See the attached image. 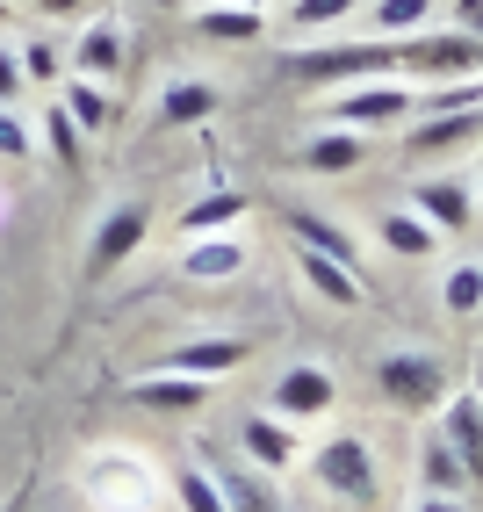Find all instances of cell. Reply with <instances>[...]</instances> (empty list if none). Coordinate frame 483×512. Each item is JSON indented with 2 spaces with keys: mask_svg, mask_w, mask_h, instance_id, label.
<instances>
[{
  "mask_svg": "<svg viewBox=\"0 0 483 512\" xmlns=\"http://www.w3.org/2000/svg\"><path fill=\"white\" fill-rule=\"evenodd\" d=\"M440 311H447V318H476V311H483V260L447 267V282H440Z\"/></svg>",
  "mask_w": 483,
  "mask_h": 512,
  "instance_id": "27",
  "label": "cell"
},
{
  "mask_svg": "<svg viewBox=\"0 0 483 512\" xmlns=\"http://www.w3.org/2000/svg\"><path fill=\"white\" fill-rule=\"evenodd\" d=\"M310 476H318V484H325L332 498H347V505H375V498H383L375 455H368V440H354V433L318 440V455H310Z\"/></svg>",
  "mask_w": 483,
  "mask_h": 512,
  "instance_id": "3",
  "label": "cell"
},
{
  "mask_svg": "<svg viewBox=\"0 0 483 512\" xmlns=\"http://www.w3.org/2000/svg\"><path fill=\"white\" fill-rule=\"evenodd\" d=\"M375 238H383L397 260H433V246H440V231H433L419 210H390L383 224H375Z\"/></svg>",
  "mask_w": 483,
  "mask_h": 512,
  "instance_id": "22",
  "label": "cell"
},
{
  "mask_svg": "<svg viewBox=\"0 0 483 512\" xmlns=\"http://www.w3.org/2000/svg\"><path fill=\"white\" fill-rule=\"evenodd\" d=\"M37 152V130H29L15 109H0V159H29Z\"/></svg>",
  "mask_w": 483,
  "mask_h": 512,
  "instance_id": "32",
  "label": "cell"
},
{
  "mask_svg": "<svg viewBox=\"0 0 483 512\" xmlns=\"http://www.w3.org/2000/svg\"><path fill=\"white\" fill-rule=\"evenodd\" d=\"M202 116H217V87H210V80H174V87L159 94V123L188 130V123H202Z\"/></svg>",
  "mask_w": 483,
  "mask_h": 512,
  "instance_id": "25",
  "label": "cell"
},
{
  "mask_svg": "<svg viewBox=\"0 0 483 512\" xmlns=\"http://www.w3.org/2000/svg\"><path fill=\"white\" fill-rule=\"evenodd\" d=\"M246 210H253V195H238V188H217V195H202V202H188V210H181V231L210 238V231H231V224H246Z\"/></svg>",
  "mask_w": 483,
  "mask_h": 512,
  "instance_id": "20",
  "label": "cell"
},
{
  "mask_svg": "<svg viewBox=\"0 0 483 512\" xmlns=\"http://www.w3.org/2000/svg\"><path fill=\"white\" fill-rule=\"evenodd\" d=\"M476 80L483 73V37L462 29H419V37H397V80Z\"/></svg>",
  "mask_w": 483,
  "mask_h": 512,
  "instance_id": "2",
  "label": "cell"
},
{
  "mask_svg": "<svg viewBox=\"0 0 483 512\" xmlns=\"http://www.w3.org/2000/svg\"><path fill=\"white\" fill-rule=\"evenodd\" d=\"M354 8H361V0H296L289 29H332V22H347Z\"/></svg>",
  "mask_w": 483,
  "mask_h": 512,
  "instance_id": "31",
  "label": "cell"
},
{
  "mask_svg": "<svg viewBox=\"0 0 483 512\" xmlns=\"http://www.w3.org/2000/svg\"><path fill=\"white\" fill-rule=\"evenodd\" d=\"M419 512H462V505H455V498H433V491H426V498H419Z\"/></svg>",
  "mask_w": 483,
  "mask_h": 512,
  "instance_id": "37",
  "label": "cell"
},
{
  "mask_svg": "<svg viewBox=\"0 0 483 512\" xmlns=\"http://www.w3.org/2000/svg\"><path fill=\"white\" fill-rule=\"evenodd\" d=\"M22 58V80H58L65 73V58L51 51V44H29V51H15Z\"/></svg>",
  "mask_w": 483,
  "mask_h": 512,
  "instance_id": "33",
  "label": "cell"
},
{
  "mask_svg": "<svg viewBox=\"0 0 483 512\" xmlns=\"http://www.w3.org/2000/svg\"><path fill=\"white\" fill-rule=\"evenodd\" d=\"M22 87H29V80H22V58H15V51H0V109H8Z\"/></svg>",
  "mask_w": 483,
  "mask_h": 512,
  "instance_id": "34",
  "label": "cell"
},
{
  "mask_svg": "<svg viewBox=\"0 0 483 512\" xmlns=\"http://www.w3.org/2000/svg\"><path fill=\"white\" fill-rule=\"evenodd\" d=\"M174 491H181V505H188V512H224L217 476H210V469H195V462H181V469H174Z\"/></svg>",
  "mask_w": 483,
  "mask_h": 512,
  "instance_id": "30",
  "label": "cell"
},
{
  "mask_svg": "<svg viewBox=\"0 0 483 512\" xmlns=\"http://www.w3.org/2000/svg\"><path fill=\"white\" fill-rule=\"evenodd\" d=\"M37 138H44V152L65 166V174H80V166H87V130L65 116V101H51V109L37 116Z\"/></svg>",
  "mask_w": 483,
  "mask_h": 512,
  "instance_id": "19",
  "label": "cell"
},
{
  "mask_svg": "<svg viewBox=\"0 0 483 512\" xmlns=\"http://www.w3.org/2000/svg\"><path fill=\"white\" fill-rule=\"evenodd\" d=\"M202 37H210V44H260L267 37V15L260 8H231V0H224V8H202Z\"/></svg>",
  "mask_w": 483,
  "mask_h": 512,
  "instance_id": "26",
  "label": "cell"
},
{
  "mask_svg": "<svg viewBox=\"0 0 483 512\" xmlns=\"http://www.w3.org/2000/svg\"><path fill=\"white\" fill-rule=\"evenodd\" d=\"M0 512H29V491H15V498H8V505H0Z\"/></svg>",
  "mask_w": 483,
  "mask_h": 512,
  "instance_id": "38",
  "label": "cell"
},
{
  "mask_svg": "<svg viewBox=\"0 0 483 512\" xmlns=\"http://www.w3.org/2000/svg\"><path fill=\"white\" fill-rule=\"evenodd\" d=\"M476 397H483V375H476Z\"/></svg>",
  "mask_w": 483,
  "mask_h": 512,
  "instance_id": "42",
  "label": "cell"
},
{
  "mask_svg": "<svg viewBox=\"0 0 483 512\" xmlns=\"http://www.w3.org/2000/svg\"><path fill=\"white\" fill-rule=\"evenodd\" d=\"M296 267H303V282L318 289L332 311H354V303H361V275H354V267H339V260L310 253V246H296Z\"/></svg>",
  "mask_w": 483,
  "mask_h": 512,
  "instance_id": "16",
  "label": "cell"
},
{
  "mask_svg": "<svg viewBox=\"0 0 483 512\" xmlns=\"http://www.w3.org/2000/svg\"><path fill=\"white\" fill-rule=\"evenodd\" d=\"M375 390L397 412H433V404H447V368L433 354H383L375 361Z\"/></svg>",
  "mask_w": 483,
  "mask_h": 512,
  "instance_id": "5",
  "label": "cell"
},
{
  "mask_svg": "<svg viewBox=\"0 0 483 512\" xmlns=\"http://www.w3.org/2000/svg\"><path fill=\"white\" fill-rule=\"evenodd\" d=\"M289 80L310 87H361V80H397V44L368 37V44H325V51H296Z\"/></svg>",
  "mask_w": 483,
  "mask_h": 512,
  "instance_id": "1",
  "label": "cell"
},
{
  "mask_svg": "<svg viewBox=\"0 0 483 512\" xmlns=\"http://www.w3.org/2000/svg\"><path fill=\"white\" fill-rule=\"evenodd\" d=\"M411 109H419V94L404 80H361L347 94H332V123L339 130H383V123H404Z\"/></svg>",
  "mask_w": 483,
  "mask_h": 512,
  "instance_id": "6",
  "label": "cell"
},
{
  "mask_svg": "<svg viewBox=\"0 0 483 512\" xmlns=\"http://www.w3.org/2000/svg\"><path fill=\"white\" fill-rule=\"evenodd\" d=\"M231 8H260V0H231Z\"/></svg>",
  "mask_w": 483,
  "mask_h": 512,
  "instance_id": "41",
  "label": "cell"
},
{
  "mask_svg": "<svg viewBox=\"0 0 483 512\" xmlns=\"http://www.w3.org/2000/svg\"><path fill=\"white\" fill-rule=\"evenodd\" d=\"M289 231H296V246H310V253H325V260H339V267H354V275H361V246H354V238L339 231L332 217L296 210V217H289Z\"/></svg>",
  "mask_w": 483,
  "mask_h": 512,
  "instance_id": "21",
  "label": "cell"
},
{
  "mask_svg": "<svg viewBox=\"0 0 483 512\" xmlns=\"http://www.w3.org/2000/svg\"><path fill=\"white\" fill-rule=\"evenodd\" d=\"M217 491H224V512H274V491H267V469L253 476L246 462H217Z\"/></svg>",
  "mask_w": 483,
  "mask_h": 512,
  "instance_id": "23",
  "label": "cell"
},
{
  "mask_svg": "<svg viewBox=\"0 0 483 512\" xmlns=\"http://www.w3.org/2000/svg\"><path fill=\"white\" fill-rule=\"evenodd\" d=\"M130 397L145 404V412H166V419H181V412H202L210 404V383L202 375H174V368H152V375H137Z\"/></svg>",
  "mask_w": 483,
  "mask_h": 512,
  "instance_id": "10",
  "label": "cell"
},
{
  "mask_svg": "<svg viewBox=\"0 0 483 512\" xmlns=\"http://www.w3.org/2000/svg\"><path fill=\"white\" fill-rule=\"evenodd\" d=\"M332 404H339V383H332L318 361H303V368H289L282 383H274L267 412H274V419H289V426H303V419H325Z\"/></svg>",
  "mask_w": 483,
  "mask_h": 512,
  "instance_id": "8",
  "label": "cell"
},
{
  "mask_svg": "<svg viewBox=\"0 0 483 512\" xmlns=\"http://www.w3.org/2000/svg\"><path fill=\"white\" fill-rule=\"evenodd\" d=\"M368 159V130H318V138L303 145V166L310 174H354V166Z\"/></svg>",
  "mask_w": 483,
  "mask_h": 512,
  "instance_id": "15",
  "label": "cell"
},
{
  "mask_svg": "<svg viewBox=\"0 0 483 512\" xmlns=\"http://www.w3.org/2000/svg\"><path fill=\"white\" fill-rule=\"evenodd\" d=\"M433 22V0H375V37H419V29Z\"/></svg>",
  "mask_w": 483,
  "mask_h": 512,
  "instance_id": "29",
  "label": "cell"
},
{
  "mask_svg": "<svg viewBox=\"0 0 483 512\" xmlns=\"http://www.w3.org/2000/svg\"><path fill=\"white\" fill-rule=\"evenodd\" d=\"M181 275H195V282H231V275H246V246L238 238H195V246L181 253Z\"/></svg>",
  "mask_w": 483,
  "mask_h": 512,
  "instance_id": "18",
  "label": "cell"
},
{
  "mask_svg": "<svg viewBox=\"0 0 483 512\" xmlns=\"http://www.w3.org/2000/svg\"><path fill=\"white\" fill-rule=\"evenodd\" d=\"M65 116H73V123L87 130V138H101V130L116 123V116H109V94H101L94 80H80V73L65 80Z\"/></svg>",
  "mask_w": 483,
  "mask_h": 512,
  "instance_id": "28",
  "label": "cell"
},
{
  "mask_svg": "<svg viewBox=\"0 0 483 512\" xmlns=\"http://www.w3.org/2000/svg\"><path fill=\"white\" fill-rule=\"evenodd\" d=\"M447 440H455V455H462V469H469V484H483V397L476 390H447V404H440V419H433Z\"/></svg>",
  "mask_w": 483,
  "mask_h": 512,
  "instance_id": "9",
  "label": "cell"
},
{
  "mask_svg": "<svg viewBox=\"0 0 483 512\" xmlns=\"http://www.w3.org/2000/svg\"><path fill=\"white\" fill-rule=\"evenodd\" d=\"M116 65H123V29L116 22H94L87 37H80V51H73V73L80 80H109Z\"/></svg>",
  "mask_w": 483,
  "mask_h": 512,
  "instance_id": "24",
  "label": "cell"
},
{
  "mask_svg": "<svg viewBox=\"0 0 483 512\" xmlns=\"http://www.w3.org/2000/svg\"><path fill=\"white\" fill-rule=\"evenodd\" d=\"M246 339H231V332H217V339H195V347H174L159 368H174V375H202V383H210V375H231V368H246Z\"/></svg>",
  "mask_w": 483,
  "mask_h": 512,
  "instance_id": "12",
  "label": "cell"
},
{
  "mask_svg": "<svg viewBox=\"0 0 483 512\" xmlns=\"http://www.w3.org/2000/svg\"><path fill=\"white\" fill-rule=\"evenodd\" d=\"M419 484H426L433 498H455V491H469V469H462L455 440H447L440 426L426 433V448H419Z\"/></svg>",
  "mask_w": 483,
  "mask_h": 512,
  "instance_id": "17",
  "label": "cell"
},
{
  "mask_svg": "<svg viewBox=\"0 0 483 512\" xmlns=\"http://www.w3.org/2000/svg\"><path fill=\"white\" fill-rule=\"evenodd\" d=\"M152 8H188V0H152Z\"/></svg>",
  "mask_w": 483,
  "mask_h": 512,
  "instance_id": "40",
  "label": "cell"
},
{
  "mask_svg": "<svg viewBox=\"0 0 483 512\" xmlns=\"http://www.w3.org/2000/svg\"><path fill=\"white\" fill-rule=\"evenodd\" d=\"M145 231H152V217H145V202H116L109 217L94 224V246H87V282H101V275H116V267L145 246Z\"/></svg>",
  "mask_w": 483,
  "mask_h": 512,
  "instance_id": "7",
  "label": "cell"
},
{
  "mask_svg": "<svg viewBox=\"0 0 483 512\" xmlns=\"http://www.w3.org/2000/svg\"><path fill=\"white\" fill-rule=\"evenodd\" d=\"M476 202H483V181H476Z\"/></svg>",
  "mask_w": 483,
  "mask_h": 512,
  "instance_id": "43",
  "label": "cell"
},
{
  "mask_svg": "<svg viewBox=\"0 0 483 512\" xmlns=\"http://www.w3.org/2000/svg\"><path fill=\"white\" fill-rule=\"evenodd\" d=\"M37 8H44V15H80L87 0H37Z\"/></svg>",
  "mask_w": 483,
  "mask_h": 512,
  "instance_id": "36",
  "label": "cell"
},
{
  "mask_svg": "<svg viewBox=\"0 0 483 512\" xmlns=\"http://www.w3.org/2000/svg\"><path fill=\"white\" fill-rule=\"evenodd\" d=\"M0 22H15V0H0Z\"/></svg>",
  "mask_w": 483,
  "mask_h": 512,
  "instance_id": "39",
  "label": "cell"
},
{
  "mask_svg": "<svg viewBox=\"0 0 483 512\" xmlns=\"http://www.w3.org/2000/svg\"><path fill=\"white\" fill-rule=\"evenodd\" d=\"M152 491H159V484H152V462H145V455L109 448V455L87 462V505H94V512H145Z\"/></svg>",
  "mask_w": 483,
  "mask_h": 512,
  "instance_id": "4",
  "label": "cell"
},
{
  "mask_svg": "<svg viewBox=\"0 0 483 512\" xmlns=\"http://www.w3.org/2000/svg\"><path fill=\"white\" fill-rule=\"evenodd\" d=\"M238 440H246V455L274 476V469H296L303 455H296V433H289V419H274V412H253L246 419V433H238Z\"/></svg>",
  "mask_w": 483,
  "mask_h": 512,
  "instance_id": "14",
  "label": "cell"
},
{
  "mask_svg": "<svg viewBox=\"0 0 483 512\" xmlns=\"http://www.w3.org/2000/svg\"><path fill=\"white\" fill-rule=\"evenodd\" d=\"M455 29L462 37H483V0H455Z\"/></svg>",
  "mask_w": 483,
  "mask_h": 512,
  "instance_id": "35",
  "label": "cell"
},
{
  "mask_svg": "<svg viewBox=\"0 0 483 512\" xmlns=\"http://www.w3.org/2000/svg\"><path fill=\"white\" fill-rule=\"evenodd\" d=\"M411 210H419L440 238H455V231H469V210H476V195L462 188V181H426L419 195H411Z\"/></svg>",
  "mask_w": 483,
  "mask_h": 512,
  "instance_id": "13",
  "label": "cell"
},
{
  "mask_svg": "<svg viewBox=\"0 0 483 512\" xmlns=\"http://www.w3.org/2000/svg\"><path fill=\"white\" fill-rule=\"evenodd\" d=\"M483 138V109H447V116H426V123H411V159H433V152H462Z\"/></svg>",
  "mask_w": 483,
  "mask_h": 512,
  "instance_id": "11",
  "label": "cell"
}]
</instances>
